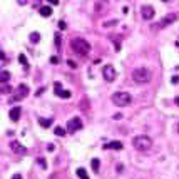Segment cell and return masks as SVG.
<instances>
[{"mask_svg": "<svg viewBox=\"0 0 179 179\" xmlns=\"http://www.w3.org/2000/svg\"><path fill=\"white\" fill-rule=\"evenodd\" d=\"M27 92H29V87H27L25 84H20L18 85V94L17 95H13L12 101H18V99H24L27 95Z\"/></svg>", "mask_w": 179, "mask_h": 179, "instance_id": "cell-9", "label": "cell"}, {"mask_svg": "<svg viewBox=\"0 0 179 179\" xmlns=\"http://www.w3.org/2000/svg\"><path fill=\"white\" fill-rule=\"evenodd\" d=\"M10 149H12L13 152H17V154H24V152H25V147H24L18 141H12V142H10Z\"/></svg>", "mask_w": 179, "mask_h": 179, "instance_id": "cell-12", "label": "cell"}, {"mask_svg": "<svg viewBox=\"0 0 179 179\" xmlns=\"http://www.w3.org/2000/svg\"><path fill=\"white\" fill-rule=\"evenodd\" d=\"M54 87H55V94H57V97H62V99H70V92H69V90H64L62 89V85L59 84V82H55V84H54Z\"/></svg>", "mask_w": 179, "mask_h": 179, "instance_id": "cell-7", "label": "cell"}, {"mask_svg": "<svg viewBox=\"0 0 179 179\" xmlns=\"http://www.w3.org/2000/svg\"><path fill=\"white\" fill-rule=\"evenodd\" d=\"M47 2H49V4H52V5H57V4H59V0H47Z\"/></svg>", "mask_w": 179, "mask_h": 179, "instance_id": "cell-29", "label": "cell"}, {"mask_svg": "<svg viewBox=\"0 0 179 179\" xmlns=\"http://www.w3.org/2000/svg\"><path fill=\"white\" fill-rule=\"evenodd\" d=\"M132 79L137 82V84H146V82L151 81V70L146 67H137L132 70Z\"/></svg>", "mask_w": 179, "mask_h": 179, "instance_id": "cell-3", "label": "cell"}, {"mask_svg": "<svg viewBox=\"0 0 179 179\" xmlns=\"http://www.w3.org/2000/svg\"><path fill=\"white\" fill-rule=\"evenodd\" d=\"M55 134H57V136H64L65 131H64L62 127H55Z\"/></svg>", "mask_w": 179, "mask_h": 179, "instance_id": "cell-24", "label": "cell"}, {"mask_svg": "<svg viewBox=\"0 0 179 179\" xmlns=\"http://www.w3.org/2000/svg\"><path fill=\"white\" fill-rule=\"evenodd\" d=\"M12 92V87L10 85H5V87H0V94H9Z\"/></svg>", "mask_w": 179, "mask_h": 179, "instance_id": "cell-21", "label": "cell"}, {"mask_svg": "<svg viewBox=\"0 0 179 179\" xmlns=\"http://www.w3.org/2000/svg\"><path fill=\"white\" fill-rule=\"evenodd\" d=\"M17 2H18V5H25L29 0H17Z\"/></svg>", "mask_w": 179, "mask_h": 179, "instance_id": "cell-30", "label": "cell"}, {"mask_svg": "<svg viewBox=\"0 0 179 179\" xmlns=\"http://www.w3.org/2000/svg\"><path fill=\"white\" fill-rule=\"evenodd\" d=\"M178 131H179V126H178Z\"/></svg>", "mask_w": 179, "mask_h": 179, "instance_id": "cell-36", "label": "cell"}, {"mask_svg": "<svg viewBox=\"0 0 179 179\" xmlns=\"http://www.w3.org/2000/svg\"><path fill=\"white\" fill-rule=\"evenodd\" d=\"M20 114H22V109L18 106H15V107H12L10 109V112H9V117L13 121V122H17L18 119H20Z\"/></svg>", "mask_w": 179, "mask_h": 179, "instance_id": "cell-10", "label": "cell"}, {"mask_svg": "<svg viewBox=\"0 0 179 179\" xmlns=\"http://www.w3.org/2000/svg\"><path fill=\"white\" fill-rule=\"evenodd\" d=\"M38 40H40V34H37V32H32V34H30V42H32V44H37Z\"/></svg>", "mask_w": 179, "mask_h": 179, "instance_id": "cell-18", "label": "cell"}, {"mask_svg": "<svg viewBox=\"0 0 179 179\" xmlns=\"http://www.w3.org/2000/svg\"><path fill=\"white\" fill-rule=\"evenodd\" d=\"M77 176H79L81 179H89V176H87V172H85L84 167H79V169H77Z\"/></svg>", "mask_w": 179, "mask_h": 179, "instance_id": "cell-17", "label": "cell"}, {"mask_svg": "<svg viewBox=\"0 0 179 179\" xmlns=\"http://www.w3.org/2000/svg\"><path fill=\"white\" fill-rule=\"evenodd\" d=\"M55 45H57V47L60 45V35H59V34L55 35Z\"/></svg>", "mask_w": 179, "mask_h": 179, "instance_id": "cell-27", "label": "cell"}, {"mask_svg": "<svg viewBox=\"0 0 179 179\" xmlns=\"http://www.w3.org/2000/svg\"><path fill=\"white\" fill-rule=\"evenodd\" d=\"M18 62H20L22 65H25V67L29 65V62H27V57L24 55V54H20V55H18Z\"/></svg>", "mask_w": 179, "mask_h": 179, "instance_id": "cell-20", "label": "cell"}, {"mask_svg": "<svg viewBox=\"0 0 179 179\" xmlns=\"http://www.w3.org/2000/svg\"><path fill=\"white\" fill-rule=\"evenodd\" d=\"M50 62H52V64H57V62H59V59H57V57H52Z\"/></svg>", "mask_w": 179, "mask_h": 179, "instance_id": "cell-31", "label": "cell"}, {"mask_svg": "<svg viewBox=\"0 0 179 179\" xmlns=\"http://www.w3.org/2000/svg\"><path fill=\"white\" fill-rule=\"evenodd\" d=\"M0 60H5V54H4V52H0Z\"/></svg>", "mask_w": 179, "mask_h": 179, "instance_id": "cell-33", "label": "cell"}, {"mask_svg": "<svg viewBox=\"0 0 179 179\" xmlns=\"http://www.w3.org/2000/svg\"><path fill=\"white\" fill-rule=\"evenodd\" d=\"M90 166H92V169H94L95 172H97V171H99V166H101V162H99V159H97V158H94L92 161H90Z\"/></svg>", "mask_w": 179, "mask_h": 179, "instance_id": "cell-19", "label": "cell"}, {"mask_svg": "<svg viewBox=\"0 0 179 179\" xmlns=\"http://www.w3.org/2000/svg\"><path fill=\"white\" fill-rule=\"evenodd\" d=\"M131 101H132V97H131L129 92H115V94H112V102H114L115 106H119V107L129 106Z\"/></svg>", "mask_w": 179, "mask_h": 179, "instance_id": "cell-4", "label": "cell"}, {"mask_svg": "<svg viewBox=\"0 0 179 179\" xmlns=\"http://www.w3.org/2000/svg\"><path fill=\"white\" fill-rule=\"evenodd\" d=\"M12 179H22V176H20V174H18V172H15V174H13V176H12Z\"/></svg>", "mask_w": 179, "mask_h": 179, "instance_id": "cell-28", "label": "cell"}, {"mask_svg": "<svg viewBox=\"0 0 179 179\" xmlns=\"http://www.w3.org/2000/svg\"><path fill=\"white\" fill-rule=\"evenodd\" d=\"M132 146L141 152H147L152 147V139L149 136H136L132 139Z\"/></svg>", "mask_w": 179, "mask_h": 179, "instance_id": "cell-2", "label": "cell"}, {"mask_svg": "<svg viewBox=\"0 0 179 179\" xmlns=\"http://www.w3.org/2000/svg\"><path fill=\"white\" fill-rule=\"evenodd\" d=\"M38 13H40L42 17H50V15H52V7H49V5L40 7V9H38Z\"/></svg>", "mask_w": 179, "mask_h": 179, "instance_id": "cell-14", "label": "cell"}, {"mask_svg": "<svg viewBox=\"0 0 179 179\" xmlns=\"http://www.w3.org/2000/svg\"><path fill=\"white\" fill-rule=\"evenodd\" d=\"M117 24V20H109V22H104V27H112Z\"/></svg>", "mask_w": 179, "mask_h": 179, "instance_id": "cell-23", "label": "cell"}, {"mask_svg": "<svg viewBox=\"0 0 179 179\" xmlns=\"http://www.w3.org/2000/svg\"><path fill=\"white\" fill-rule=\"evenodd\" d=\"M162 2H169V0H162Z\"/></svg>", "mask_w": 179, "mask_h": 179, "instance_id": "cell-35", "label": "cell"}, {"mask_svg": "<svg viewBox=\"0 0 179 179\" xmlns=\"http://www.w3.org/2000/svg\"><path fill=\"white\" fill-rule=\"evenodd\" d=\"M171 82H172V84H179V75H174L171 79Z\"/></svg>", "mask_w": 179, "mask_h": 179, "instance_id": "cell-25", "label": "cell"}, {"mask_svg": "<svg viewBox=\"0 0 179 179\" xmlns=\"http://www.w3.org/2000/svg\"><path fill=\"white\" fill-rule=\"evenodd\" d=\"M176 18H178V15H176V13H169V15H166V17L159 22V27H167L169 24H172Z\"/></svg>", "mask_w": 179, "mask_h": 179, "instance_id": "cell-11", "label": "cell"}, {"mask_svg": "<svg viewBox=\"0 0 179 179\" xmlns=\"http://www.w3.org/2000/svg\"><path fill=\"white\" fill-rule=\"evenodd\" d=\"M70 47L75 54L79 55H87L90 52V44L85 40V38H81V37H75L72 38V42H70Z\"/></svg>", "mask_w": 179, "mask_h": 179, "instance_id": "cell-1", "label": "cell"}, {"mask_svg": "<svg viewBox=\"0 0 179 179\" xmlns=\"http://www.w3.org/2000/svg\"><path fill=\"white\" fill-rule=\"evenodd\" d=\"M37 162H38V164H40V167H42V169H45V167H47V164H45V161H44V158H38V159H37Z\"/></svg>", "mask_w": 179, "mask_h": 179, "instance_id": "cell-22", "label": "cell"}, {"mask_svg": "<svg viewBox=\"0 0 179 179\" xmlns=\"http://www.w3.org/2000/svg\"><path fill=\"white\" fill-rule=\"evenodd\" d=\"M174 102H176V104H178V106H179V97H176V99H174Z\"/></svg>", "mask_w": 179, "mask_h": 179, "instance_id": "cell-34", "label": "cell"}, {"mask_svg": "<svg viewBox=\"0 0 179 179\" xmlns=\"http://www.w3.org/2000/svg\"><path fill=\"white\" fill-rule=\"evenodd\" d=\"M38 124H40L42 127H50V126H52V119H45V117H40V119H38Z\"/></svg>", "mask_w": 179, "mask_h": 179, "instance_id": "cell-16", "label": "cell"}, {"mask_svg": "<svg viewBox=\"0 0 179 179\" xmlns=\"http://www.w3.org/2000/svg\"><path fill=\"white\" fill-rule=\"evenodd\" d=\"M79 129H82V121L79 117H72L67 122V131L69 132H77Z\"/></svg>", "mask_w": 179, "mask_h": 179, "instance_id": "cell-6", "label": "cell"}, {"mask_svg": "<svg viewBox=\"0 0 179 179\" xmlns=\"http://www.w3.org/2000/svg\"><path fill=\"white\" fill-rule=\"evenodd\" d=\"M69 65H70L72 69H75V62H72V60H69Z\"/></svg>", "mask_w": 179, "mask_h": 179, "instance_id": "cell-32", "label": "cell"}, {"mask_svg": "<svg viewBox=\"0 0 179 179\" xmlns=\"http://www.w3.org/2000/svg\"><path fill=\"white\" fill-rule=\"evenodd\" d=\"M9 79H10V72H7V70H2V72H0V82H2V84L9 82Z\"/></svg>", "mask_w": 179, "mask_h": 179, "instance_id": "cell-15", "label": "cell"}, {"mask_svg": "<svg viewBox=\"0 0 179 179\" xmlns=\"http://www.w3.org/2000/svg\"><path fill=\"white\" fill-rule=\"evenodd\" d=\"M102 75L107 82H114L115 77H117V72H115V69L112 65H104L102 67Z\"/></svg>", "mask_w": 179, "mask_h": 179, "instance_id": "cell-5", "label": "cell"}, {"mask_svg": "<svg viewBox=\"0 0 179 179\" xmlns=\"http://www.w3.org/2000/svg\"><path fill=\"white\" fill-rule=\"evenodd\" d=\"M65 27H67V25H65V22H62V20H60V22H59V29H60V30H64Z\"/></svg>", "mask_w": 179, "mask_h": 179, "instance_id": "cell-26", "label": "cell"}, {"mask_svg": "<svg viewBox=\"0 0 179 179\" xmlns=\"http://www.w3.org/2000/svg\"><path fill=\"white\" fill-rule=\"evenodd\" d=\"M141 15L144 20H151V18L154 17V9L151 7V5H144L141 9Z\"/></svg>", "mask_w": 179, "mask_h": 179, "instance_id": "cell-8", "label": "cell"}, {"mask_svg": "<svg viewBox=\"0 0 179 179\" xmlns=\"http://www.w3.org/2000/svg\"><path fill=\"white\" fill-rule=\"evenodd\" d=\"M104 149L121 151V149H122V142H121V141H112V142H109V144H104Z\"/></svg>", "mask_w": 179, "mask_h": 179, "instance_id": "cell-13", "label": "cell"}]
</instances>
